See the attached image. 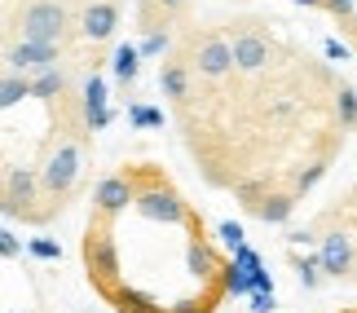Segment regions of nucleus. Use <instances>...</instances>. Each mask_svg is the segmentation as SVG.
<instances>
[{"instance_id":"obj_5","label":"nucleus","mask_w":357,"mask_h":313,"mask_svg":"<svg viewBox=\"0 0 357 313\" xmlns=\"http://www.w3.org/2000/svg\"><path fill=\"white\" fill-rule=\"evenodd\" d=\"M36 199H45V181H40V172L13 163V168L5 172V216H22V221H31V225H45Z\"/></svg>"},{"instance_id":"obj_6","label":"nucleus","mask_w":357,"mask_h":313,"mask_svg":"<svg viewBox=\"0 0 357 313\" xmlns=\"http://www.w3.org/2000/svg\"><path fill=\"white\" fill-rule=\"evenodd\" d=\"M62 58H66L62 45H49V40H22V36L5 40L9 71H49V66H58Z\"/></svg>"},{"instance_id":"obj_2","label":"nucleus","mask_w":357,"mask_h":313,"mask_svg":"<svg viewBox=\"0 0 357 313\" xmlns=\"http://www.w3.org/2000/svg\"><path fill=\"white\" fill-rule=\"evenodd\" d=\"M181 58L190 62L195 79H229L238 75V58H234V45H229L225 31H199L185 40V49H176Z\"/></svg>"},{"instance_id":"obj_17","label":"nucleus","mask_w":357,"mask_h":313,"mask_svg":"<svg viewBox=\"0 0 357 313\" xmlns=\"http://www.w3.org/2000/svg\"><path fill=\"white\" fill-rule=\"evenodd\" d=\"M322 9H326V13H335V22H344V18H353V13H357V9H353V0H322Z\"/></svg>"},{"instance_id":"obj_21","label":"nucleus","mask_w":357,"mask_h":313,"mask_svg":"<svg viewBox=\"0 0 357 313\" xmlns=\"http://www.w3.org/2000/svg\"><path fill=\"white\" fill-rule=\"evenodd\" d=\"M221 234H225L229 243H234V247H243V229H238L234 221H225V225H221Z\"/></svg>"},{"instance_id":"obj_20","label":"nucleus","mask_w":357,"mask_h":313,"mask_svg":"<svg viewBox=\"0 0 357 313\" xmlns=\"http://www.w3.org/2000/svg\"><path fill=\"white\" fill-rule=\"evenodd\" d=\"M252 309H256V313H269V309H273V291H256V296H252Z\"/></svg>"},{"instance_id":"obj_22","label":"nucleus","mask_w":357,"mask_h":313,"mask_svg":"<svg viewBox=\"0 0 357 313\" xmlns=\"http://www.w3.org/2000/svg\"><path fill=\"white\" fill-rule=\"evenodd\" d=\"M0 252H5V256H18V238H13L9 229H5V234H0Z\"/></svg>"},{"instance_id":"obj_23","label":"nucleus","mask_w":357,"mask_h":313,"mask_svg":"<svg viewBox=\"0 0 357 313\" xmlns=\"http://www.w3.org/2000/svg\"><path fill=\"white\" fill-rule=\"evenodd\" d=\"M326 58H349V49L340 40H326Z\"/></svg>"},{"instance_id":"obj_8","label":"nucleus","mask_w":357,"mask_h":313,"mask_svg":"<svg viewBox=\"0 0 357 313\" xmlns=\"http://www.w3.org/2000/svg\"><path fill=\"white\" fill-rule=\"evenodd\" d=\"M115 26H119V5L115 0H89V5L79 9V36L93 40V45L111 40Z\"/></svg>"},{"instance_id":"obj_26","label":"nucleus","mask_w":357,"mask_h":313,"mask_svg":"<svg viewBox=\"0 0 357 313\" xmlns=\"http://www.w3.org/2000/svg\"><path fill=\"white\" fill-rule=\"evenodd\" d=\"M353 199H357V190H353Z\"/></svg>"},{"instance_id":"obj_10","label":"nucleus","mask_w":357,"mask_h":313,"mask_svg":"<svg viewBox=\"0 0 357 313\" xmlns=\"http://www.w3.org/2000/svg\"><path fill=\"white\" fill-rule=\"evenodd\" d=\"M159 89L168 93L172 102H185L190 98V89H195V71H190V62L181 58V53H172V58L159 66Z\"/></svg>"},{"instance_id":"obj_9","label":"nucleus","mask_w":357,"mask_h":313,"mask_svg":"<svg viewBox=\"0 0 357 313\" xmlns=\"http://www.w3.org/2000/svg\"><path fill=\"white\" fill-rule=\"evenodd\" d=\"M296 190H265L256 203H247V212L256 216V221H265V225H282L287 216L296 212Z\"/></svg>"},{"instance_id":"obj_24","label":"nucleus","mask_w":357,"mask_h":313,"mask_svg":"<svg viewBox=\"0 0 357 313\" xmlns=\"http://www.w3.org/2000/svg\"><path fill=\"white\" fill-rule=\"evenodd\" d=\"M340 31H344V36L353 40V45H357V13H353V18H344V22H340Z\"/></svg>"},{"instance_id":"obj_12","label":"nucleus","mask_w":357,"mask_h":313,"mask_svg":"<svg viewBox=\"0 0 357 313\" xmlns=\"http://www.w3.org/2000/svg\"><path fill=\"white\" fill-rule=\"evenodd\" d=\"M111 71H115V79H119L123 89H132L137 71H142V53H137L132 45H119V49L111 53Z\"/></svg>"},{"instance_id":"obj_1","label":"nucleus","mask_w":357,"mask_h":313,"mask_svg":"<svg viewBox=\"0 0 357 313\" xmlns=\"http://www.w3.org/2000/svg\"><path fill=\"white\" fill-rule=\"evenodd\" d=\"M75 22L71 9L62 0H22L18 9H9V40L22 36V40H49V45H66L75 36Z\"/></svg>"},{"instance_id":"obj_25","label":"nucleus","mask_w":357,"mask_h":313,"mask_svg":"<svg viewBox=\"0 0 357 313\" xmlns=\"http://www.w3.org/2000/svg\"><path fill=\"white\" fill-rule=\"evenodd\" d=\"M291 5H309V9H322V0H291Z\"/></svg>"},{"instance_id":"obj_19","label":"nucleus","mask_w":357,"mask_h":313,"mask_svg":"<svg viewBox=\"0 0 357 313\" xmlns=\"http://www.w3.org/2000/svg\"><path fill=\"white\" fill-rule=\"evenodd\" d=\"M132 119H137V124H159V111H150V106H132Z\"/></svg>"},{"instance_id":"obj_14","label":"nucleus","mask_w":357,"mask_h":313,"mask_svg":"<svg viewBox=\"0 0 357 313\" xmlns=\"http://www.w3.org/2000/svg\"><path fill=\"white\" fill-rule=\"evenodd\" d=\"M26 93H36V89H31V79L18 75V71H9V75H5V84H0V106H5V111H13V106H18V98H26Z\"/></svg>"},{"instance_id":"obj_18","label":"nucleus","mask_w":357,"mask_h":313,"mask_svg":"<svg viewBox=\"0 0 357 313\" xmlns=\"http://www.w3.org/2000/svg\"><path fill=\"white\" fill-rule=\"evenodd\" d=\"M31 252H36V256H45V261H53V256H58V243H49V238H36V243H31Z\"/></svg>"},{"instance_id":"obj_11","label":"nucleus","mask_w":357,"mask_h":313,"mask_svg":"<svg viewBox=\"0 0 357 313\" xmlns=\"http://www.w3.org/2000/svg\"><path fill=\"white\" fill-rule=\"evenodd\" d=\"M181 13H185V0H142V26L146 31H159V26H168Z\"/></svg>"},{"instance_id":"obj_15","label":"nucleus","mask_w":357,"mask_h":313,"mask_svg":"<svg viewBox=\"0 0 357 313\" xmlns=\"http://www.w3.org/2000/svg\"><path fill=\"white\" fill-rule=\"evenodd\" d=\"M31 89L40 93V98H62V93H66V71H62V66H49V71H40L31 79Z\"/></svg>"},{"instance_id":"obj_7","label":"nucleus","mask_w":357,"mask_h":313,"mask_svg":"<svg viewBox=\"0 0 357 313\" xmlns=\"http://www.w3.org/2000/svg\"><path fill=\"white\" fill-rule=\"evenodd\" d=\"M318 256H322L326 278H349L357 269V247H353V234H344V229H331V234L322 238Z\"/></svg>"},{"instance_id":"obj_16","label":"nucleus","mask_w":357,"mask_h":313,"mask_svg":"<svg viewBox=\"0 0 357 313\" xmlns=\"http://www.w3.org/2000/svg\"><path fill=\"white\" fill-rule=\"evenodd\" d=\"M296 274H300V282L313 291L318 282L326 278V269H322V256H313V261H296Z\"/></svg>"},{"instance_id":"obj_13","label":"nucleus","mask_w":357,"mask_h":313,"mask_svg":"<svg viewBox=\"0 0 357 313\" xmlns=\"http://www.w3.org/2000/svg\"><path fill=\"white\" fill-rule=\"evenodd\" d=\"M335 119H340V128H357V89L353 84H335Z\"/></svg>"},{"instance_id":"obj_3","label":"nucleus","mask_w":357,"mask_h":313,"mask_svg":"<svg viewBox=\"0 0 357 313\" xmlns=\"http://www.w3.org/2000/svg\"><path fill=\"white\" fill-rule=\"evenodd\" d=\"M79 168H84V137H62V142L49 151L45 168H40V181H45V199H49L58 212L66 208V194H71V185H75Z\"/></svg>"},{"instance_id":"obj_4","label":"nucleus","mask_w":357,"mask_h":313,"mask_svg":"<svg viewBox=\"0 0 357 313\" xmlns=\"http://www.w3.org/2000/svg\"><path fill=\"white\" fill-rule=\"evenodd\" d=\"M229 45H234V58H238V75H260L269 71L273 62V40L265 36L260 18H243L238 26H225Z\"/></svg>"}]
</instances>
